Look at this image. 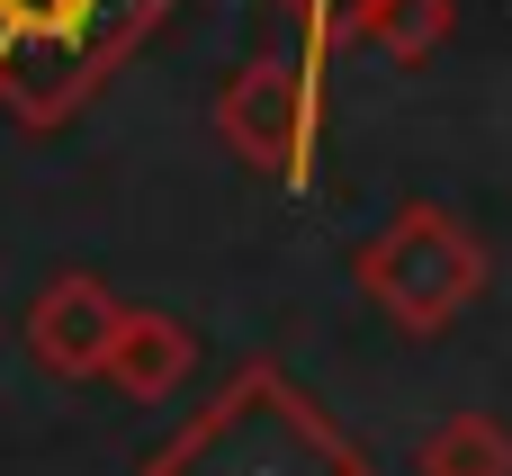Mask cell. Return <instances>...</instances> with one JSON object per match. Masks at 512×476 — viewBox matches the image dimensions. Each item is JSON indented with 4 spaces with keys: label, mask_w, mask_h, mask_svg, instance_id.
<instances>
[{
    "label": "cell",
    "mask_w": 512,
    "mask_h": 476,
    "mask_svg": "<svg viewBox=\"0 0 512 476\" xmlns=\"http://www.w3.org/2000/svg\"><path fill=\"white\" fill-rule=\"evenodd\" d=\"M99 342H108V306H99V288H90V279H63V288L36 306V360H54V369H90Z\"/></svg>",
    "instance_id": "7a4b0ae2"
},
{
    "label": "cell",
    "mask_w": 512,
    "mask_h": 476,
    "mask_svg": "<svg viewBox=\"0 0 512 476\" xmlns=\"http://www.w3.org/2000/svg\"><path fill=\"white\" fill-rule=\"evenodd\" d=\"M351 0H306V81H297V99H306V126H315V81H324V45H333V18H342Z\"/></svg>",
    "instance_id": "3957f363"
},
{
    "label": "cell",
    "mask_w": 512,
    "mask_h": 476,
    "mask_svg": "<svg viewBox=\"0 0 512 476\" xmlns=\"http://www.w3.org/2000/svg\"><path fill=\"white\" fill-rule=\"evenodd\" d=\"M315 459H324V441L297 432L279 414V396H234L198 432H180L153 459V476H315Z\"/></svg>",
    "instance_id": "6da1fadb"
}]
</instances>
